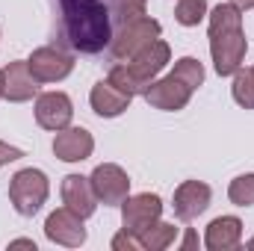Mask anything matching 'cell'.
Segmentation results:
<instances>
[{
    "instance_id": "18",
    "label": "cell",
    "mask_w": 254,
    "mask_h": 251,
    "mask_svg": "<svg viewBox=\"0 0 254 251\" xmlns=\"http://www.w3.org/2000/svg\"><path fill=\"white\" fill-rule=\"evenodd\" d=\"M175 240H178V228H175V225H169V222H154V225L139 237V246L145 251H163V249H169Z\"/></svg>"
},
{
    "instance_id": "10",
    "label": "cell",
    "mask_w": 254,
    "mask_h": 251,
    "mask_svg": "<svg viewBox=\"0 0 254 251\" xmlns=\"http://www.w3.org/2000/svg\"><path fill=\"white\" fill-rule=\"evenodd\" d=\"M45 237L57 246H68V249H77L86 243V228H83V219L68 210V207H60L48 216L45 222Z\"/></svg>"
},
{
    "instance_id": "12",
    "label": "cell",
    "mask_w": 254,
    "mask_h": 251,
    "mask_svg": "<svg viewBox=\"0 0 254 251\" xmlns=\"http://www.w3.org/2000/svg\"><path fill=\"white\" fill-rule=\"evenodd\" d=\"M95 151V139L86 127H63L57 130V139H54V154L63 160V163H83L89 160Z\"/></svg>"
},
{
    "instance_id": "28",
    "label": "cell",
    "mask_w": 254,
    "mask_h": 251,
    "mask_svg": "<svg viewBox=\"0 0 254 251\" xmlns=\"http://www.w3.org/2000/svg\"><path fill=\"white\" fill-rule=\"evenodd\" d=\"M249 251H254V237H252V240H249Z\"/></svg>"
},
{
    "instance_id": "21",
    "label": "cell",
    "mask_w": 254,
    "mask_h": 251,
    "mask_svg": "<svg viewBox=\"0 0 254 251\" xmlns=\"http://www.w3.org/2000/svg\"><path fill=\"white\" fill-rule=\"evenodd\" d=\"M228 198H231V204H237V207H252L254 204V175H240V178H234L231 187H228Z\"/></svg>"
},
{
    "instance_id": "16",
    "label": "cell",
    "mask_w": 254,
    "mask_h": 251,
    "mask_svg": "<svg viewBox=\"0 0 254 251\" xmlns=\"http://www.w3.org/2000/svg\"><path fill=\"white\" fill-rule=\"evenodd\" d=\"M130 101H133V95H127L125 89H119V86L110 83V80L95 83V86H92V95H89V104H92V110H95L101 119H116V116H122L127 107H130Z\"/></svg>"
},
{
    "instance_id": "9",
    "label": "cell",
    "mask_w": 254,
    "mask_h": 251,
    "mask_svg": "<svg viewBox=\"0 0 254 251\" xmlns=\"http://www.w3.org/2000/svg\"><path fill=\"white\" fill-rule=\"evenodd\" d=\"M192 92H195V89H192L190 83H184L181 77L169 74V77H163V80H154L142 98H145L154 110H163V113H178V110H184V107L190 104Z\"/></svg>"
},
{
    "instance_id": "6",
    "label": "cell",
    "mask_w": 254,
    "mask_h": 251,
    "mask_svg": "<svg viewBox=\"0 0 254 251\" xmlns=\"http://www.w3.org/2000/svg\"><path fill=\"white\" fill-rule=\"evenodd\" d=\"M160 213H163L160 195H154V192L127 195L125 201H122V225H125L122 231L133 234V237L139 240L154 222H160Z\"/></svg>"
},
{
    "instance_id": "7",
    "label": "cell",
    "mask_w": 254,
    "mask_h": 251,
    "mask_svg": "<svg viewBox=\"0 0 254 251\" xmlns=\"http://www.w3.org/2000/svg\"><path fill=\"white\" fill-rule=\"evenodd\" d=\"M27 65L39 83H60L74 71V57L63 51L60 45H45V48H36L30 54Z\"/></svg>"
},
{
    "instance_id": "13",
    "label": "cell",
    "mask_w": 254,
    "mask_h": 251,
    "mask_svg": "<svg viewBox=\"0 0 254 251\" xmlns=\"http://www.w3.org/2000/svg\"><path fill=\"white\" fill-rule=\"evenodd\" d=\"M210 198H213V192L207 184H201V181H184L181 187L175 189V216L178 219H184V222H192V219H198L207 207H210Z\"/></svg>"
},
{
    "instance_id": "4",
    "label": "cell",
    "mask_w": 254,
    "mask_h": 251,
    "mask_svg": "<svg viewBox=\"0 0 254 251\" xmlns=\"http://www.w3.org/2000/svg\"><path fill=\"white\" fill-rule=\"evenodd\" d=\"M48 192H51V184L42 169H21L9 181V201L21 216H36L48 201Z\"/></svg>"
},
{
    "instance_id": "17",
    "label": "cell",
    "mask_w": 254,
    "mask_h": 251,
    "mask_svg": "<svg viewBox=\"0 0 254 251\" xmlns=\"http://www.w3.org/2000/svg\"><path fill=\"white\" fill-rule=\"evenodd\" d=\"M243 240V222L237 216H219L207 225L204 234V246L210 251H231L240 246Z\"/></svg>"
},
{
    "instance_id": "1",
    "label": "cell",
    "mask_w": 254,
    "mask_h": 251,
    "mask_svg": "<svg viewBox=\"0 0 254 251\" xmlns=\"http://www.w3.org/2000/svg\"><path fill=\"white\" fill-rule=\"evenodd\" d=\"M60 6V45L74 54H101L113 45L127 21L145 15L139 0H57Z\"/></svg>"
},
{
    "instance_id": "25",
    "label": "cell",
    "mask_w": 254,
    "mask_h": 251,
    "mask_svg": "<svg viewBox=\"0 0 254 251\" xmlns=\"http://www.w3.org/2000/svg\"><path fill=\"white\" fill-rule=\"evenodd\" d=\"M231 3H234L237 9H243V12H246V9H252V6H254V0H231Z\"/></svg>"
},
{
    "instance_id": "19",
    "label": "cell",
    "mask_w": 254,
    "mask_h": 251,
    "mask_svg": "<svg viewBox=\"0 0 254 251\" xmlns=\"http://www.w3.org/2000/svg\"><path fill=\"white\" fill-rule=\"evenodd\" d=\"M231 92H234V101L243 110H254V65L252 68H237Z\"/></svg>"
},
{
    "instance_id": "15",
    "label": "cell",
    "mask_w": 254,
    "mask_h": 251,
    "mask_svg": "<svg viewBox=\"0 0 254 251\" xmlns=\"http://www.w3.org/2000/svg\"><path fill=\"white\" fill-rule=\"evenodd\" d=\"M3 77H6V89H3V98L12 101V104H24V101H33V95L39 92V80L33 77L27 60H15L3 68Z\"/></svg>"
},
{
    "instance_id": "29",
    "label": "cell",
    "mask_w": 254,
    "mask_h": 251,
    "mask_svg": "<svg viewBox=\"0 0 254 251\" xmlns=\"http://www.w3.org/2000/svg\"><path fill=\"white\" fill-rule=\"evenodd\" d=\"M139 3H145V0H139Z\"/></svg>"
},
{
    "instance_id": "3",
    "label": "cell",
    "mask_w": 254,
    "mask_h": 251,
    "mask_svg": "<svg viewBox=\"0 0 254 251\" xmlns=\"http://www.w3.org/2000/svg\"><path fill=\"white\" fill-rule=\"evenodd\" d=\"M172 60V48L163 39H154L148 48H142L136 57H130L127 63H119L110 68V83H116L119 89H125L127 95H145L148 86L157 80V74L169 65Z\"/></svg>"
},
{
    "instance_id": "11",
    "label": "cell",
    "mask_w": 254,
    "mask_h": 251,
    "mask_svg": "<svg viewBox=\"0 0 254 251\" xmlns=\"http://www.w3.org/2000/svg\"><path fill=\"white\" fill-rule=\"evenodd\" d=\"M74 119V104L65 92H45L36 98V122L45 130H63Z\"/></svg>"
},
{
    "instance_id": "5",
    "label": "cell",
    "mask_w": 254,
    "mask_h": 251,
    "mask_svg": "<svg viewBox=\"0 0 254 251\" xmlns=\"http://www.w3.org/2000/svg\"><path fill=\"white\" fill-rule=\"evenodd\" d=\"M160 33H163V27H160L157 18L139 15V18L127 21L125 27L116 33V39H113V45H110L107 51H110V57H113L116 63H127V60L136 57L142 48H148L154 39H160Z\"/></svg>"
},
{
    "instance_id": "26",
    "label": "cell",
    "mask_w": 254,
    "mask_h": 251,
    "mask_svg": "<svg viewBox=\"0 0 254 251\" xmlns=\"http://www.w3.org/2000/svg\"><path fill=\"white\" fill-rule=\"evenodd\" d=\"M195 243H198V240H195V234H187V240H184V249H195Z\"/></svg>"
},
{
    "instance_id": "24",
    "label": "cell",
    "mask_w": 254,
    "mask_h": 251,
    "mask_svg": "<svg viewBox=\"0 0 254 251\" xmlns=\"http://www.w3.org/2000/svg\"><path fill=\"white\" fill-rule=\"evenodd\" d=\"M21 157H24V151H21V148L0 142V169H3V166H9V163H15V160H21Z\"/></svg>"
},
{
    "instance_id": "23",
    "label": "cell",
    "mask_w": 254,
    "mask_h": 251,
    "mask_svg": "<svg viewBox=\"0 0 254 251\" xmlns=\"http://www.w3.org/2000/svg\"><path fill=\"white\" fill-rule=\"evenodd\" d=\"M113 249L116 251H133V249H142V246H139V240H136L133 234L122 231L119 237H113Z\"/></svg>"
},
{
    "instance_id": "20",
    "label": "cell",
    "mask_w": 254,
    "mask_h": 251,
    "mask_svg": "<svg viewBox=\"0 0 254 251\" xmlns=\"http://www.w3.org/2000/svg\"><path fill=\"white\" fill-rule=\"evenodd\" d=\"M175 18L184 27H198L207 18V0H178Z\"/></svg>"
},
{
    "instance_id": "22",
    "label": "cell",
    "mask_w": 254,
    "mask_h": 251,
    "mask_svg": "<svg viewBox=\"0 0 254 251\" xmlns=\"http://www.w3.org/2000/svg\"><path fill=\"white\" fill-rule=\"evenodd\" d=\"M172 74L181 77L184 83H190L192 89H198V86L204 83V65L198 63L195 57H184V60H178V65H175Z\"/></svg>"
},
{
    "instance_id": "2",
    "label": "cell",
    "mask_w": 254,
    "mask_h": 251,
    "mask_svg": "<svg viewBox=\"0 0 254 251\" xmlns=\"http://www.w3.org/2000/svg\"><path fill=\"white\" fill-rule=\"evenodd\" d=\"M249 51L246 33H243V9L234 3H219L210 12V57L219 77H234L237 68H243Z\"/></svg>"
},
{
    "instance_id": "8",
    "label": "cell",
    "mask_w": 254,
    "mask_h": 251,
    "mask_svg": "<svg viewBox=\"0 0 254 251\" xmlns=\"http://www.w3.org/2000/svg\"><path fill=\"white\" fill-rule=\"evenodd\" d=\"M89 181H92V189H95L98 201L107 204V207H119L127 195H130V178H127L125 169L116 166V163H101L92 172Z\"/></svg>"
},
{
    "instance_id": "14",
    "label": "cell",
    "mask_w": 254,
    "mask_h": 251,
    "mask_svg": "<svg viewBox=\"0 0 254 251\" xmlns=\"http://www.w3.org/2000/svg\"><path fill=\"white\" fill-rule=\"evenodd\" d=\"M63 204L74 210L80 219H89L98 210V195L92 189V181L83 175H65L63 178Z\"/></svg>"
},
{
    "instance_id": "27",
    "label": "cell",
    "mask_w": 254,
    "mask_h": 251,
    "mask_svg": "<svg viewBox=\"0 0 254 251\" xmlns=\"http://www.w3.org/2000/svg\"><path fill=\"white\" fill-rule=\"evenodd\" d=\"M3 89H6V77H3V71H0V98H3Z\"/></svg>"
}]
</instances>
